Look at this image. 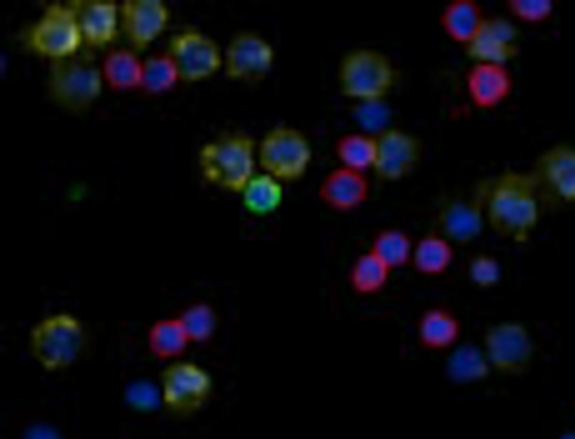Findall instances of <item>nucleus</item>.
<instances>
[{
  "label": "nucleus",
  "instance_id": "nucleus-1",
  "mask_svg": "<svg viewBox=\"0 0 575 439\" xmlns=\"http://www.w3.org/2000/svg\"><path fill=\"white\" fill-rule=\"evenodd\" d=\"M485 183L487 225L501 238L527 244L540 225L543 204L531 172L505 171Z\"/></svg>",
  "mask_w": 575,
  "mask_h": 439
},
{
  "label": "nucleus",
  "instance_id": "nucleus-2",
  "mask_svg": "<svg viewBox=\"0 0 575 439\" xmlns=\"http://www.w3.org/2000/svg\"><path fill=\"white\" fill-rule=\"evenodd\" d=\"M198 162L208 183L240 194L257 173L258 142L246 132H227L200 149Z\"/></svg>",
  "mask_w": 575,
  "mask_h": 439
},
{
  "label": "nucleus",
  "instance_id": "nucleus-3",
  "mask_svg": "<svg viewBox=\"0 0 575 439\" xmlns=\"http://www.w3.org/2000/svg\"><path fill=\"white\" fill-rule=\"evenodd\" d=\"M344 97L358 103L386 100L397 82V71L388 54L371 46H357L343 54L336 72Z\"/></svg>",
  "mask_w": 575,
  "mask_h": 439
},
{
  "label": "nucleus",
  "instance_id": "nucleus-4",
  "mask_svg": "<svg viewBox=\"0 0 575 439\" xmlns=\"http://www.w3.org/2000/svg\"><path fill=\"white\" fill-rule=\"evenodd\" d=\"M86 345V329L79 318L57 312L35 323L30 334V350L37 364L48 372L72 366Z\"/></svg>",
  "mask_w": 575,
  "mask_h": 439
},
{
  "label": "nucleus",
  "instance_id": "nucleus-5",
  "mask_svg": "<svg viewBox=\"0 0 575 439\" xmlns=\"http://www.w3.org/2000/svg\"><path fill=\"white\" fill-rule=\"evenodd\" d=\"M313 157L310 138L290 125L272 127L258 142V163L262 172L283 184L302 181L310 171Z\"/></svg>",
  "mask_w": 575,
  "mask_h": 439
},
{
  "label": "nucleus",
  "instance_id": "nucleus-6",
  "mask_svg": "<svg viewBox=\"0 0 575 439\" xmlns=\"http://www.w3.org/2000/svg\"><path fill=\"white\" fill-rule=\"evenodd\" d=\"M101 69L86 54L52 62L47 92L57 106L72 114L87 111L100 97L104 86Z\"/></svg>",
  "mask_w": 575,
  "mask_h": 439
},
{
  "label": "nucleus",
  "instance_id": "nucleus-7",
  "mask_svg": "<svg viewBox=\"0 0 575 439\" xmlns=\"http://www.w3.org/2000/svg\"><path fill=\"white\" fill-rule=\"evenodd\" d=\"M481 347L492 371L510 377L527 374L536 356V343L529 325L516 319L488 324Z\"/></svg>",
  "mask_w": 575,
  "mask_h": 439
},
{
  "label": "nucleus",
  "instance_id": "nucleus-8",
  "mask_svg": "<svg viewBox=\"0 0 575 439\" xmlns=\"http://www.w3.org/2000/svg\"><path fill=\"white\" fill-rule=\"evenodd\" d=\"M213 388L211 375L195 362L176 361L161 374V403L175 416L196 414L209 400Z\"/></svg>",
  "mask_w": 575,
  "mask_h": 439
},
{
  "label": "nucleus",
  "instance_id": "nucleus-9",
  "mask_svg": "<svg viewBox=\"0 0 575 439\" xmlns=\"http://www.w3.org/2000/svg\"><path fill=\"white\" fill-rule=\"evenodd\" d=\"M26 43L37 56L51 62L78 54L84 38L72 6L52 4L30 29Z\"/></svg>",
  "mask_w": 575,
  "mask_h": 439
},
{
  "label": "nucleus",
  "instance_id": "nucleus-10",
  "mask_svg": "<svg viewBox=\"0 0 575 439\" xmlns=\"http://www.w3.org/2000/svg\"><path fill=\"white\" fill-rule=\"evenodd\" d=\"M167 57L181 82L194 84L213 77L224 64L218 43L197 30H186L169 40Z\"/></svg>",
  "mask_w": 575,
  "mask_h": 439
},
{
  "label": "nucleus",
  "instance_id": "nucleus-11",
  "mask_svg": "<svg viewBox=\"0 0 575 439\" xmlns=\"http://www.w3.org/2000/svg\"><path fill=\"white\" fill-rule=\"evenodd\" d=\"M276 52L271 42L256 31L238 32L229 40L224 52L223 68L227 78L257 84L271 73Z\"/></svg>",
  "mask_w": 575,
  "mask_h": 439
},
{
  "label": "nucleus",
  "instance_id": "nucleus-12",
  "mask_svg": "<svg viewBox=\"0 0 575 439\" xmlns=\"http://www.w3.org/2000/svg\"><path fill=\"white\" fill-rule=\"evenodd\" d=\"M485 199L486 183L482 180L471 196L443 201L436 213L437 232L455 246L475 243L481 237L487 225Z\"/></svg>",
  "mask_w": 575,
  "mask_h": 439
},
{
  "label": "nucleus",
  "instance_id": "nucleus-13",
  "mask_svg": "<svg viewBox=\"0 0 575 439\" xmlns=\"http://www.w3.org/2000/svg\"><path fill=\"white\" fill-rule=\"evenodd\" d=\"M377 150L372 171L383 183L410 178L423 157L421 139L405 129L388 127L376 135Z\"/></svg>",
  "mask_w": 575,
  "mask_h": 439
},
{
  "label": "nucleus",
  "instance_id": "nucleus-14",
  "mask_svg": "<svg viewBox=\"0 0 575 439\" xmlns=\"http://www.w3.org/2000/svg\"><path fill=\"white\" fill-rule=\"evenodd\" d=\"M531 174L543 204H575V146L547 148L535 159Z\"/></svg>",
  "mask_w": 575,
  "mask_h": 439
},
{
  "label": "nucleus",
  "instance_id": "nucleus-15",
  "mask_svg": "<svg viewBox=\"0 0 575 439\" xmlns=\"http://www.w3.org/2000/svg\"><path fill=\"white\" fill-rule=\"evenodd\" d=\"M521 30L510 19L487 17L476 38L465 46L474 63L508 65L521 54Z\"/></svg>",
  "mask_w": 575,
  "mask_h": 439
},
{
  "label": "nucleus",
  "instance_id": "nucleus-16",
  "mask_svg": "<svg viewBox=\"0 0 575 439\" xmlns=\"http://www.w3.org/2000/svg\"><path fill=\"white\" fill-rule=\"evenodd\" d=\"M121 31L132 50H147L167 28L170 11L161 0H127L120 8Z\"/></svg>",
  "mask_w": 575,
  "mask_h": 439
},
{
  "label": "nucleus",
  "instance_id": "nucleus-17",
  "mask_svg": "<svg viewBox=\"0 0 575 439\" xmlns=\"http://www.w3.org/2000/svg\"><path fill=\"white\" fill-rule=\"evenodd\" d=\"M514 77L508 65L474 63L466 74L468 97L478 111H493L514 90Z\"/></svg>",
  "mask_w": 575,
  "mask_h": 439
},
{
  "label": "nucleus",
  "instance_id": "nucleus-18",
  "mask_svg": "<svg viewBox=\"0 0 575 439\" xmlns=\"http://www.w3.org/2000/svg\"><path fill=\"white\" fill-rule=\"evenodd\" d=\"M370 191L366 173L337 167L323 178L317 195L329 210L348 213L362 206L369 200Z\"/></svg>",
  "mask_w": 575,
  "mask_h": 439
},
{
  "label": "nucleus",
  "instance_id": "nucleus-19",
  "mask_svg": "<svg viewBox=\"0 0 575 439\" xmlns=\"http://www.w3.org/2000/svg\"><path fill=\"white\" fill-rule=\"evenodd\" d=\"M84 38L93 49H104L115 41L121 29L120 8L110 0H78L70 3Z\"/></svg>",
  "mask_w": 575,
  "mask_h": 439
},
{
  "label": "nucleus",
  "instance_id": "nucleus-20",
  "mask_svg": "<svg viewBox=\"0 0 575 439\" xmlns=\"http://www.w3.org/2000/svg\"><path fill=\"white\" fill-rule=\"evenodd\" d=\"M463 331V322L453 311L433 307L420 317L417 340L425 351L446 352L458 345Z\"/></svg>",
  "mask_w": 575,
  "mask_h": 439
},
{
  "label": "nucleus",
  "instance_id": "nucleus-21",
  "mask_svg": "<svg viewBox=\"0 0 575 439\" xmlns=\"http://www.w3.org/2000/svg\"><path fill=\"white\" fill-rule=\"evenodd\" d=\"M486 18L477 0H451L443 8L438 24L451 41L467 46L478 34Z\"/></svg>",
  "mask_w": 575,
  "mask_h": 439
},
{
  "label": "nucleus",
  "instance_id": "nucleus-22",
  "mask_svg": "<svg viewBox=\"0 0 575 439\" xmlns=\"http://www.w3.org/2000/svg\"><path fill=\"white\" fill-rule=\"evenodd\" d=\"M456 257L455 245L438 232L424 235L415 245L411 265L426 278H440Z\"/></svg>",
  "mask_w": 575,
  "mask_h": 439
},
{
  "label": "nucleus",
  "instance_id": "nucleus-23",
  "mask_svg": "<svg viewBox=\"0 0 575 439\" xmlns=\"http://www.w3.org/2000/svg\"><path fill=\"white\" fill-rule=\"evenodd\" d=\"M445 372L454 383L473 384L487 379L493 371L481 346L463 344L451 350Z\"/></svg>",
  "mask_w": 575,
  "mask_h": 439
},
{
  "label": "nucleus",
  "instance_id": "nucleus-24",
  "mask_svg": "<svg viewBox=\"0 0 575 439\" xmlns=\"http://www.w3.org/2000/svg\"><path fill=\"white\" fill-rule=\"evenodd\" d=\"M242 205L248 213L258 217L275 213L284 202V184L262 172L256 173L242 192Z\"/></svg>",
  "mask_w": 575,
  "mask_h": 439
},
{
  "label": "nucleus",
  "instance_id": "nucleus-25",
  "mask_svg": "<svg viewBox=\"0 0 575 439\" xmlns=\"http://www.w3.org/2000/svg\"><path fill=\"white\" fill-rule=\"evenodd\" d=\"M391 272L380 258L368 250L354 261L348 276L349 286L359 297H375L387 288Z\"/></svg>",
  "mask_w": 575,
  "mask_h": 439
},
{
  "label": "nucleus",
  "instance_id": "nucleus-26",
  "mask_svg": "<svg viewBox=\"0 0 575 439\" xmlns=\"http://www.w3.org/2000/svg\"><path fill=\"white\" fill-rule=\"evenodd\" d=\"M376 150V136L366 131L341 135L334 143V154L339 167L364 173L372 170Z\"/></svg>",
  "mask_w": 575,
  "mask_h": 439
},
{
  "label": "nucleus",
  "instance_id": "nucleus-27",
  "mask_svg": "<svg viewBox=\"0 0 575 439\" xmlns=\"http://www.w3.org/2000/svg\"><path fill=\"white\" fill-rule=\"evenodd\" d=\"M143 63L134 50L120 49L108 54L101 69L104 81L115 89L141 86Z\"/></svg>",
  "mask_w": 575,
  "mask_h": 439
},
{
  "label": "nucleus",
  "instance_id": "nucleus-28",
  "mask_svg": "<svg viewBox=\"0 0 575 439\" xmlns=\"http://www.w3.org/2000/svg\"><path fill=\"white\" fill-rule=\"evenodd\" d=\"M149 349L160 360H174L185 353L191 341L180 318L156 321L149 332Z\"/></svg>",
  "mask_w": 575,
  "mask_h": 439
},
{
  "label": "nucleus",
  "instance_id": "nucleus-29",
  "mask_svg": "<svg viewBox=\"0 0 575 439\" xmlns=\"http://www.w3.org/2000/svg\"><path fill=\"white\" fill-rule=\"evenodd\" d=\"M414 245L406 232L387 228L373 236L369 250L393 271L411 265Z\"/></svg>",
  "mask_w": 575,
  "mask_h": 439
},
{
  "label": "nucleus",
  "instance_id": "nucleus-30",
  "mask_svg": "<svg viewBox=\"0 0 575 439\" xmlns=\"http://www.w3.org/2000/svg\"><path fill=\"white\" fill-rule=\"evenodd\" d=\"M191 343H205L216 332L217 317L207 303L189 306L180 317Z\"/></svg>",
  "mask_w": 575,
  "mask_h": 439
},
{
  "label": "nucleus",
  "instance_id": "nucleus-31",
  "mask_svg": "<svg viewBox=\"0 0 575 439\" xmlns=\"http://www.w3.org/2000/svg\"><path fill=\"white\" fill-rule=\"evenodd\" d=\"M180 81L176 68L167 54H159L143 63L141 86L150 94H160L174 87Z\"/></svg>",
  "mask_w": 575,
  "mask_h": 439
},
{
  "label": "nucleus",
  "instance_id": "nucleus-32",
  "mask_svg": "<svg viewBox=\"0 0 575 439\" xmlns=\"http://www.w3.org/2000/svg\"><path fill=\"white\" fill-rule=\"evenodd\" d=\"M505 9L511 20L525 25H542L552 20V0H506Z\"/></svg>",
  "mask_w": 575,
  "mask_h": 439
},
{
  "label": "nucleus",
  "instance_id": "nucleus-33",
  "mask_svg": "<svg viewBox=\"0 0 575 439\" xmlns=\"http://www.w3.org/2000/svg\"><path fill=\"white\" fill-rule=\"evenodd\" d=\"M468 277L477 288L489 290L500 283L502 267L495 256L486 253L476 254L469 260Z\"/></svg>",
  "mask_w": 575,
  "mask_h": 439
},
{
  "label": "nucleus",
  "instance_id": "nucleus-34",
  "mask_svg": "<svg viewBox=\"0 0 575 439\" xmlns=\"http://www.w3.org/2000/svg\"><path fill=\"white\" fill-rule=\"evenodd\" d=\"M359 105L357 117L366 132L376 136L386 129L382 127L388 118L384 100L359 103Z\"/></svg>",
  "mask_w": 575,
  "mask_h": 439
},
{
  "label": "nucleus",
  "instance_id": "nucleus-35",
  "mask_svg": "<svg viewBox=\"0 0 575 439\" xmlns=\"http://www.w3.org/2000/svg\"><path fill=\"white\" fill-rule=\"evenodd\" d=\"M159 400H161L160 392L153 390L148 383H138L129 392L130 404L141 411L151 410Z\"/></svg>",
  "mask_w": 575,
  "mask_h": 439
},
{
  "label": "nucleus",
  "instance_id": "nucleus-36",
  "mask_svg": "<svg viewBox=\"0 0 575 439\" xmlns=\"http://www.w3.org/2000/svg\"><path fill=\"white\" fill-rule=\"evenodd\" d=\"M562 439H575V435L574 433H567Z\"/></svg>",
  "mask_w": 575,
  "mask_h": 439
}]
</instances>
